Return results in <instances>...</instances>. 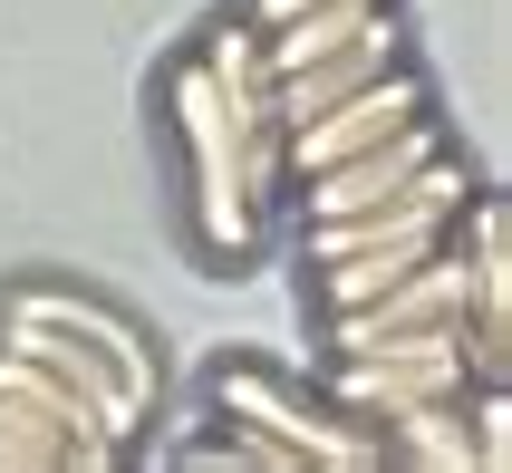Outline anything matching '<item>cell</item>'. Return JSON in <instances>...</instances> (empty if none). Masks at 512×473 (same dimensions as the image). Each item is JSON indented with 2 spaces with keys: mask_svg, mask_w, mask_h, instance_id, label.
<instances>
[{
  "mask_svg": "<svg viewBox=\"0 0 512 473\" xmlns=\"http://www.w3.org/2000/svg\"><path fill=\"white\" fill-rule=\"evenodd\" d=\"M0 338L39 348V358L87 396V416L136 454L145 416H155V396H165V348L116 300H97L78 280H10V290H0Z\"/></svg>",
  "mask_w": 512,
  "mask_h": 473,
  "instance_id": "cell-1",
  "label": "cell"
},
{
  "mask_svg": "<svg viewBox=\"0 0 512 473\" xmlns=\"http://www.w3.org/2000/svg\"><path fill=\"white\" fill-rule=\"evenodd\" d=\"M165 116H174V145L194 165V242L213 261H242L261 242V213L271 203L252 194V155H242V116H232L223 78L203 68V49H184L165 68Z\"/></svg>",
  "mask_w": 512,
  "mask_h": 473,
  "instance_id": "cell-2",
  "label": "cell"
},
{
  "mask_svg": "<svg viewBox=\"0 0 512 473\" xmlns=\"http://www.w3.org/2000/svg\"><path fill=\"white\" fill-rule=\"evenodd\" d=\"M213 406H223L232 425H252L261 445H281L290 464H329V473H368L377 464V435L348 416L339 396L290 387L281 367H261V358H223L213 367Z\"/></svg>",
  "mask_w": 512,
  "mask_h": 473,
  "instance_id": "cell-3",
  "label": "cell"
},
{
  "mask_svg": "<svg viewBox=\"0 0 512 473\" xmlns=\"http://www.w3.org/2000/svg\"><path fill=\"white\" fill-rule=\"evenodd\" d=\"M445 155V126L426 116H406L397 136H377L358 145V155H339V165H319V174H290V194H300V223H339V213H377V203H397L416 194V174Z\"/></svg>",
  "mask_w": 512,
  "mask_h": 473,
  "instance_id": "cell-4",
  "label": "cell"
},
{
  "mask_svg": "<svg viewBox=\"0 0 512 473\" xmlns=\"http://www.w3.org/2000/svg\"><path fill=\"white\" fill-rule=\"evenodd\" d=\"M455 251L474 261V309H464V377L474 387H503L512 367V242H503V194H474L455 203Z\"/></svg>",
  "mask_w": 512,
  "mask_h": 473,
  "instance_id": "cell-5",
  "label": "cell"
},
{
  "mask_svg": "<svg viewBox=\"0 0 512 473\" xmlns=\"http://www.w3.org/2000/svg\"><path fill=\"white\" fill-rule=\"evenodd\" d=\"M435 107V87H426V68L416 58H397L387 78H368V87H348L339 107H319V116H300L290 126V174H319V165H339V155H358V145H377V136H397L406 116H426Z\"/></svg>",
  "mask_w": 512,
  "mask_h": 473,
  "instance_id": "cell-6",
  "label": "cell"
},
{
  "mask_svg": "<svg viewBox=\"0 0 512 473\" xmlns=\"http://www.w3.org/2000/svg\"><path fill=\"white\" fill-rule=\"evenodd\" d=\"M474 377H464V348H377V358H329V396H339L348 416L387 425L406 416V406H435V396H464Z\"/></svg>",
  "mask_w": 512,
  "mask_h": 473,
  "instance_id": "cell-7",
  "label": "cell"
},
{
  "mask_svg": "<svg viewBox=\"0 0 512 473\" xmlns=\"http://www.w3.org/2000/svg\"><path fill=\"white\" fill-rule=\"evenodd\" d=\"M406 58V29L387 20V29H368V39H348V49H329V58H310V68H281L271 78V107H281V126H300V116H319V107H339L348 87H368V78H387Z\"/></svg>",
  "mask_w": 512,
  "mask_h": 473,
  "instance_id": "cell-8",
  "label": "cell"
},
{
  "mask_svg": "<svg viewBox=\"0 0 512 473\" xmlns=\"http://www.w3.org/2000/svg\"><path fill=\"white\" fill-rule=\"evenodd\" d=\"M107 464H126V454L78 445V435H68V425H49L39 406L0 396V473H107Z\"/></svg>",
  "mask_w": 512,
  "mask_h": 473,
  "instance_id": "cell-9",
  "label": "cell"
},
{
  "mask_svg": "<svg viewBox=\"0 0 512 473\" xmlns=\"http://www.w3.org/2000/svg\"><path fill=\"white\" fill-rule=\"evenodd\" d=\"M387 20H397L387 0H329V10H300V20L261 29V68H271V78H281V68H310V58L348 49V39H368V29H387Z\"/></svg>",
  "mask_w": 512,
  "mask_h": 473,
  "instance_id": "cell-10",
  "label": "cell"
},
{
  "mask_svg": "<svg viewBox=\"0 0 512 473\" xmlns=\"http://www.w3.org/2000/svg\"><path fill=\"white\" fill-rule=\"evenodd\" d=\"M0 396H20V406H39V416H49V425H68L78 445H107V454H126V445L107 435V425L87 416V396L68 387V377H58V367L39 358V348H20V338H0Z\"/></svg>",
  "mask_w": 512,
  "mask_h": 473,
  "instance_id": "cell-11",
  "label": "cell"
},
{
  "mask_svg": "<svg viewBox=\"0 0 512 473\" xmlns=\"http://www.w3.org/2000/svg\"><path fill=\"white\" fill-rule=\"evenodd\" d=\"M464 425H474V473H503V464H512V425H503V387H474V396H464Z\"/></svg>",
  "mask_w": 512,
  "mask_h": 473,
  "instance_id": "cell-12",
  "label": "cell"
},
{
  "mask_svg": "<svg viewBox=\"0 0 512 473\" xmlns=\"http://www.w3.org/2000/svg\"><path fill=\"white\" fill-rule=\"evenodd\" d=\"M300 10H329V0H242L252 29H281V20H300Z\"/></svg>",
  "mask_w": 512,
  "mask_h": 473,
  "instance_id": "cell-13",
  "label": "cell"
}]
</instances>
